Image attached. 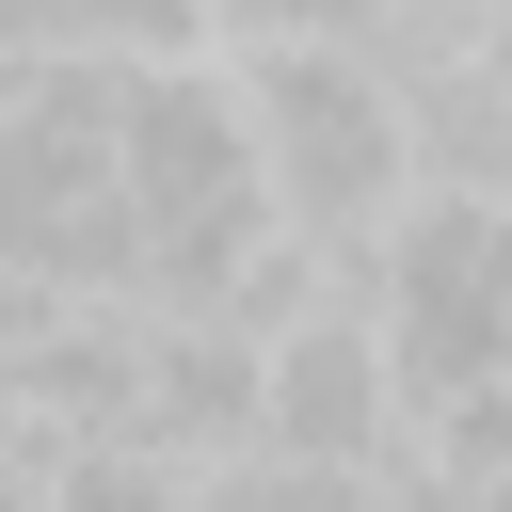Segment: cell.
<instances>
[{
  "label": "cell",
  "instance_id": "cell-4",
  "mask_svg": "<svg viewBox=\"0 0 512 512\" xmlns=\"http://www.w3.org/2000/svg\"><path fill=\"white\" fill-rule=\"evenodd\" d=\"M128 432L176 448V464H256V336L144 304V416H128Z\"/></svg>",
  "mask_w": 512,
  "mask_h": 512
},
{
  "label": "cell",
  "instance_id": "cell-3",
  "mask_svg": "<svg viewBox=\"0 0 512 512\" xmlns=\"http://www.w3.org/2000/svg\"><path fill=\"white\" fill-rule=\"evenodd\" d=\"M256 464L304 480V496H368V480L416 464V400H400L384 320H368L352 288H320L304 320L256 336Z\"/></svg>",
  "mask_w": 512,
  "mask_h": 512
},
{
  "label": "cell",
  "instance_id": "cell-2",
  "mask_svg": "<svg viewBox=\"0 0 512 512\" xmlns=\"http://www.w3.org/2000/svg\"><path fill=\"white\" fill-rule=\"evenodd\" d=\"M352 304L384 320V368L416 400V432L480 384H512V192H416L384 224V256L352 272Z\"/></svg>",
  "mask_w": 512,
  "mask_h": 512
},
{
  "label": "cell",
  "instance_id": "cell-1",
  "mask_svg": "<svg viewBox=\"0 0 512 512\" xmlns=\"http://www.w3.org/2000/svg\"><path fill=\"white\" fill-rule=\"evenodd\" d=\"M208 64H224V96H240V144H256L272 224H288L320 272H368L384 224L432 192L416 96L368 64V32H352V16H208Z\"/></svg>",
  "mask_w": 512,
  "mask_h": 512
},
{
  "label": "cell",
  "instance_id": "cell-5",
  "mask_svg": "<svg viewBox=\"0 0 512 512\" xmlns=\"http://www.w3.org/2000/svg\"><path fill=\"white\" fill-rule=\"evenodd\" d=\"M32 512H240V464H176L144 432H96V448L32 464Z\"/></svg>",
  "mask_w": 512,
  "mask_h": 512
}]
</instances>
